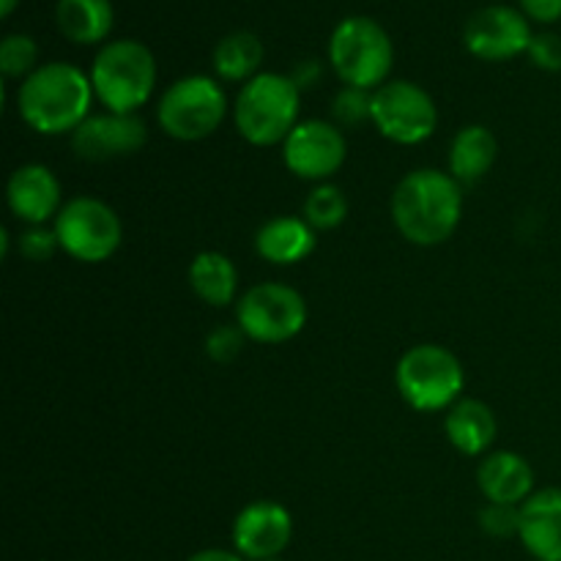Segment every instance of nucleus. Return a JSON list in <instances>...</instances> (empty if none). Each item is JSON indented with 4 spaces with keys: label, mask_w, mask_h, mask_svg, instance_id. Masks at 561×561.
Here are the masks:
<instances>
[{
    "label": "nucleus",
    "mask_w": 561,
    "mask_h": 561,
    "mask_svg": "<svg viewBox=\"0 0 561 561\" xmlns=\"http://www.w3.org/2000/svg\"><path fill=\"white\" fill-rule=\"evenodd\" d=\"M463 219V186L436 168L411 170L392 192V222L405 241L438 247Z\"/></svg>",
    "instance_id": "nucleus-1"
},
{
    "label": "nucleus",
    "mask_w": 561,
    "mask_h": 561,
    "mask_svg": "<svg viewBox=\"0 0 561 561\" xmlns=\"http://www.w3.org/2000/svg\"><path fill=\"white\" fill-rule=\"evenodd\" d=\"M373 107V91H362V88L345 85L343 91L334 96L332 115L340 126H359L362 121L370 118Z\"/></svg>",
    "instance_id": "nucleus-26"
},
{
    "label": "nucleus",
    "mask_w": 561,
    "mask_h": 561,
    "mask_svg": "<svg viewBox=\"0 0 561 561\" xmlns=\"http://www.w3.org/2000/svg\"><path fill=\"white\" fill-rule=\"evenodd\" d=\"M529 58L531 64L540 66L546 71H559L561 69V38L551 31H540L531 36L529 44Z\"/></svg>",
    "instance_id": "nucleus-30"
},
{
    "label": "nucleus",
    "mask_w": 561,
    "mask_h": 561,
    "mask_svg": "<svg viewBox=\"0 0 561 561\" xmlns=\"http://www.w3.org/2000/svg\"><path fill=\"white\" fill-rule=\"evenodd\" d=\"M60 250L58 236H55V228H47V225H33V228H25L20 233V252L33 263L49 261L55 252Z\"/></svg>",
    "instance_id": "nucleus-29"
},
{
    "label": "nucleus",
    "mask_w": 561,
    "mask_h": 561,
    "mask_svg": "<svg viewBox=\"0 0 561 561\" xmlns=\"http://www.w3.org/2000/svg\"><path fill=\"white\" fill-rule=\"evenodd\" d=\"M91 85L110 113H137L157 88V58L137 38H113L93 55Z\"/></svg>",
    "instance_id": "nucleus-4"
},
{
    "label": "nucleus",
    "mask_w": 561,
    "mask_h": 561,
    "mask_svg": "<svg viewBox=\"0 0 561 561\" xmlns=\"http://www.w3.org/2000/svg\"><path fill=\"white\" fill-rule=\"evenodd\" d=\"M444 431H447L449 444H453L458 453L477 458V455H485L491 449V444L496 442V414L488 403L477 398H460L453 409L447 411V420H444Z\"/></svg>",
    "instance_id": "nucleus-19"
},
{
    "label": "nucleus",
    "mask_w": 561,
    "mask_h": 561,
    "mask_svg": "<svg viewBox=\"0 0 561 561\" xmlns=\"http://www.w3.org/2000/svg\"><path fill=\"white\" fill-rule=\"evenodd\" d=\"M93 99L96 93H93L91 75L66 60H49L22 80L16 91V110L36 135L71 137L77 126L91 115Z\"/></svg>",
    "instance_id": "nucleus-2"
},
{
    "label": "nucleus",
    "mask_w": 561,
    "mask_h": 561,
    "mask_svg": "<svg viewBox=\"0 0 561 561\" xmlns=\"http://www.w3.org/2000/svg\"><path fill=\"white\" fill-rule=\"evenodd\" d=\"M186 279H190L192 294L206 305L228 307L239 301V268L222 252L206 250L195 255Z\"/></svg>",
    "instance_id": "nucleus-21"
},
{
    "label": "nucleus",
    "mask_w": 561,
    "mask_h": 561,
    "mask_svg": "<svg viewBox=\"0 0 561 561\" xmlns=\"http://www.w3.org/2000/svg\"><path fill=\"white\" fill-rule=\"evenodd\" d=\"M348 142L343 129L332 121L307 118L296 124L288 140L283 142V162L296 179L327 184L345 164Z\"/></svg>",
    "instance_id": "nucleus-11"
},
{
    "label": "nucleus",
    "mask_w": 561,
    "mask_h": 561,
    "mask_svg": "<svg viewBox=\"0 0 561 561\" xmlns=\"http://www.w3.org/2000/svg\"><path fill=\"white\" fill-rule=\"evenodd\" d=\"M518 3L529 20L542 22V25L561 20V0H518Z\"/></svg>",
    "instance_id": "nucleus-31"
},
{
    "label": "nucleus",
    "mask_w": 561,
    "mask_h": 561,
    "mask_svg": "<svg viewBox=\"0 0 561 561\" xmlns=\"http://www.w3.org/2000/svg\"><path fill=\"white\" fill-rule=\"evenodd\" d=\"M16 3H20V0H0V14H3V16H9L11 11L16 9Z\"/></svg>",
    "instance_id": "nucleus-33"
},
{
    "label": "nucleus",
    "mask_w": 561,
    "mask_h": 561,
    "mask_svg": "<svg viewBox=\"0 0 561 561\" xmlns=\"http://www.w3.org/2000/svg\"><path fill=\"white\" fill-rule=\"evenodd\" d=\"M294 537V518L283 504L272 499L252 502L236 515L230 540L233 551L247 561H272L290 546Z\"/></svg>",
    "instance_id": "nucleus-14"
},
{
    "label": "nucleus",
    "mask_w": 561,
    "mask_h": 561,
    "mask_svg": "<svg viewBox=\"0 0 561 561\" xmlns=\"http://www.w3.org/2000/svg\"><path fill=\"white\" fill-rule=\"evenodd\" d=\"M480 529L485 535L496 537H518L520 529V507H507V504H488L480 510Z\"/></svg>",
    "instance_id": "nucleus-27"
},
{
    "label": "nucleus",
    "mask_w": 561,
    "mask_h": 561,
    "mask_svg": "<svg viewBox=\"0 0 561 561\" xmlns=\"http://www.w3.org/2000/svg\"><path fill=\"white\" fill-rule=\"evenodd\" d=\"M329 64L343 85L376 91L389 82L394 47L387 27L365 14H351L329 36Z\"/></svg>",
    "instance_id": "nucleus-5"
},
{
    "label": "nucleus",
    "mask_w": 561,
    "mask_h": 561,
    "mask_svg": "<svg viewBox=\"0 0 561 561\" xmlns=\"http://www.w3.org/2000/svg\"><path fill=\"white\" fill-rule=\"evenodd\" d=\"M38 44L27 33H5L0 42V71L5 80H25L38 69Z\"/></svg>",
    "instance_id": "nucleus-25"
},
{
    "label": "nucleus",
    "mask_w": 561,
    "mask_h": 561,
    "mask_svg": "<svg viewBox=\"0 0 561 561\" xmlns=\"http://www.w3.org/2000/svg\"><path fill=\"white\" fill-rule=\"evenodd\" d=\"M301 88L290 75L261 71L244 82L233 102V124L250 146H283L299 124Z\"/></svg>",
    "instance_id": "nucleus-3"
},
{
    "label": "nucleus",
    "mask_w": 561,
    "mask_h": 561,
    "mask_svg": "<svg viewBox=\"0 0 561 561\" xmlns=\"http://www.w3.org/2000/svg\"><path fill=\"white\" fill-rule=\"evenodd\" d=\"M55 22L69 42L99 44L113 31V0H58Z\"/></svg>",
    "instance_id": "nucleus-22"
},
{
    "label": "nucleus",
    "mask_w": 561,
    "mask_h": 561,
    "mask_svg": "<svg viewBox=\"0 0 561 561\" xmlns=\"http://www.w3.org/2000/svg\"><path fill=\"white\" fill-rule=\"evenodd\" d=\"M394 383L411 409L420 414H436L458 403L466 387V370L449 348L422 343L400 356Z\"/></svg>",
    "instance_id": "nucleus-6"
},
{
    "label": "nucleus",
    "mask_w": 561,
    "mask_h": 561,
    "mask_svg": "<svg viewBox=\"0 0 561 561\" xmlns=\"http://www.w3.org/2000/svg\"><path fill=\"white\" fill-rule=\"evenodd\" d=\"M477 485L488 504L520 507L535 493V469L524 455L513 449H499L482 458L477 469Z\"/></svg>",
    "instance_id": "nucleus-17"
},
{
    "label": "nucleus",
    "mask_w": 561,
    "mask_h": 561,
    "mask_svg": "<svg viewBox=\"0 0 561 561\" xmlns=\"http://www.w3.org/2000/svg\"><path fill=\"white\" fill-rule=\"evenodd\" d=\"M307 316L305 296L285 283L252 285L236 301V327L252 343H288L307 327Z\"/></svg>",
    "instance_id": "nucleus-8"
},
{
    "label": "nucleus",
    "mask_w": 561,
    "mask_h": 561,
    "mask_svg": "<svg viewBox=\"0 0 561 561\" xmlns=\"http://www.w3.org/2000/svg\"><path fill=\"white\" fill-rule=\"evenodd\" d=\"M148 140L146 121L137 113H91L71 135V151L85 162L131 157Z\"/></svg>",
    "instance_id": "nucleus-13"
},
{
    "label": "nucleus",
    "mask_w": 561,
    "mask_h": 561,
    "mask_svg": "<svg viewBox=\"0 0 561 561\" xmlns=\"http://www.w3.org/2000/svg\"><path fill=\"white\" fill-rule=\"evenodd\" d=\"M316 228L305 217H272L255 233V252L274 266H296L316 250Z\"/></svg>",
    "instance_id": "nucleus-18"
},
{
    "label": "nucleus",
    "mask_w": 561,
    "mask_h": 561,
    "mask_svg": "<svg viewBox=\"0 0 561 561\" xmlns=\"http://www.w3.org/2000/svg\"><path fill=\"white\" fill-rule=\"evenodd\" d=\"M370 121L387 140L420 146L438 126V107L431 93L411 80H389L373 91Z\"/></svg>",
    "instance_id": "nucleus-10"
},
{
    "label": "nucleus",
    "mask_w": 561,
    "mask_h": 561,
    "mask_svg": "<svg viewBox=\"0 0 561 561\" xmlns=\"http://www.w3.org/2000/svg\"><path fill=\"white\" fill-rule=\"evenodd\" d=\"M531 36L529 16L507 3L482 5L463 25L466 49L482 60L518 58L529 53Z\"/></svg>",
    "instance_id": "nucleus-12"
},
{
    "label": "nucleus",
    "mask_w": 561,
    "mask_h": 561,
    "mask_svg": "<svg viewBox=\"0 0 561 561\" xmlns=\"http://www.w3.org/2000/svg\"><path fill=\"white\" fill-rule=\"evenodd\" d=\"M5 203L22 225L33 228V225H47L49 219L55 222L64 208V192L47 164L31 162L11 173L5 184Z\"/></svg>",
    "instance_id": "nucleus-15"
},
{
    "label": "nucleus",
    "mask_w": 561,
    "mask_h": 561,
    "mask_svg": "<svg viewBox=\"0 0 561 561\" xmlns=\"http://www.w3.org/2000/svg\"><path fill=\"white\" fill-rule=\"evenodd\" d=\"M53 228L60 250L80 263L110 261L124 239L115 208L91 195H77L66 201Z\"/></svg>",
    "instance_id": "nucleus-9"
},
{
    "label": "nucleus",
    "mask_w": 561,
    "mask_h": 561,
    "mask_svg": "<svg viewBox=\"0 0 561 561\" xmlns=\"http://www.w3.org/2000/svg\"><path fill=\"white\" fill-rule=\"evenodd\" d=\"M228 115V96L217 77L186 75L168 85L159 96V129L181 142H197L211 137Z\"/></svg>",
    "instance_id": "nucleus-7"
},
{
    "label": "nucleus",
    "mask_w": 561,
    "mask_h": 561,
    "mask_svg": "<svg viewBox=\"0 0 561 561\" xmlns=\"http://www.w3.org/2000/svg\"><path fill=\"white\" fill-rule=\"evenodd\" d=\"M496 153L499 142L488 126H463V129L453 137V146H449L447 173L453 175L460 186L477 184V181L485 179V175L491 173L493 162H496Z\"/></svg>",
    "instance_id": "nucleus-20"
},
{
    "label": "nucleus",
    "mask_w": 561,
    "mask_h": 561,
    "mask_svg": "<svg viewBox=\"0 0 561 561\" xmlns=\"http://www.w3.org/2000/svg\"><path fill=\"white\" fill-rule=\"evenodd\" d=\"M186 561H247V559L239 557L236 551H225V548H206V551L192 553Z\"/></svg>",
    "instance_id": "nucleus-32"
},
{
    "label": "nucleus",
    "mask_w": 561,
    "mask_h": 561,
    "mask_svg": "<svg viewBox=\"0 0 561 561\" xmlns=\"http://www.w3.org/2000/svg\"><path fill=\"white\" fill-rule=\"evenodd\" d=\"M214 75L225 82H250L261 75L263 42L255 31H230L217 42L211 53Z\"/></svg>",
    "instance_id": "nucleus-23"
},
{
    "label": "nucleus",
    "mask_w": 561,
    "mask_h": 561,
    "mask_svg": "<svg viewBox=\"0 0 561 561\" xmlns=\"http://www.w3.org/2000/svg\"><path fill=\"white\" fill-rule=\"evenodd\" d=\"M518 540L537 561H561V488L535 491L520 504Z\"/></svg>",
    "instance_id": "nucleus-16"
},
{
    "label": "nucleus",
    "mask_w": 561,
    "mask_h": 561,
    "mask_svg": "<svg viewBox=\"0 0 561 561\" xmlns=\"http://www.w3.org/2000/svg\"><path fill=\"white\" fill-rule=\"evenodd\" d=\"M244 340L247 334L239 327L222 323V327H217L206 337V354L214 362H219V365H228V362H233L244 351Z\"/></svg>",
    "instance_id": "nucleus-28"
},
{
    "label": "nucleus",
    "mask_w": 561,
    "mask_h": 561,
    "mask_svg": "<svg viewBox=\"0 0 561 561\" xmlns=\"http://www.w3.org/2000/svg\"><path fill=\"white\" fill-rule=\"evenodd\" d=\"M272 561H283V559H272Z\"/></svg>",
    "instance_id": "nucleus-34"
},
{
    "label": "nucleus",
    "mask_w": 561,
    "mask_h": 561,
    "mask_svg": "<svg viewBox=\"0 0 561 561\" xmlns=\"http://www.w3.org/2000/svg\"><path fill=\"white\" fill-rule=\"evenodd\" d=\"M301 217L310 222V228L316 230H334L345 222L348 217V197L340 186H334L332 181L327 184H318L316 190L307 195L305 208H301Z\"/></svg>",
    "instance_id": "nucleus-24"
}]
</instances>
